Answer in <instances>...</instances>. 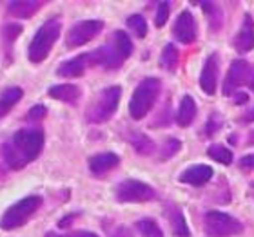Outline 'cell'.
Segmentation results:
<instances>
[{
    "instance_id": "cell-1",
    "label": "cell",
    "mask_w": 254,
    "mask_h": 237,
    "mask_svg": "<svg viewBox=\"0 0 254 237\" xmlns=\"http://www.w3.org/2000/svg\"><path fill=\"white\" fill-rule=\"evenodd\" d=\"M44 148V132L38 127L20 129L11 134L2 145L5 165L13 170H20L40 156Z\"/></svg>"
},
{
    "instance_id": "cell-2",
    "label": "cell",
    "mask_w": 254,
    "mask_h": 237,
    "mask_svg": "<svg viewBox=\"0 0 254 237\" xmlns=\"http://www.w3.org/2000/svg\"><path fill=\"white\" fill-rule=\"evenodd\" d=\"M132 53V42L131 38L127 37V33L124 31H115L111 35V40L98 47L96 51L89 53L91 56V65H100V67L113 71L118 69L126 62Z\"/></svg>"
},
{
    "instance_id": "cell-3",
    "label": "cell",
    "mask_w": 254,
    "mask_h": 237,
    "mask_svg": "<svg viewBox=\"0 0 254 237\" xmlns=\"http://www.w3.org/2000/svg\"><path fill=\"white\" fill-rule=\"evenodd\" d=\"M60 31H62V22L60 18H49L38 27V31L35 33L29 47H27V58L33 63H40L48 58L49 51L53 49L55 42L59 40Z\"/></svg>"
},
{
    "instance_id": "cell-4",
    "label": "cell",
    "mask_w": 254,
    "mask_h": 237,
    "mask_svg": "<svg viewBox=\"0 0 254 237\" xmlns=\"http://www.w3.org/2000/svg\"><path fill=\"white\" fill-rule=\"evenodd\" d=\"M160 89H162V84L158 78H143L138 84L129 101V114L132 120H142L147 116L158 100Z\"/></svg>"
},
{
    "instance_id": "cell-5",
    "label": "cell",
    "mask_w": 254,
    "mask_h": 237,
    "mask_svg": "<svg viewBox=\"0 0 254 237\" xmlns=\"http://www.w3.org/2000/svg\"><path fill=\"white\" fill-rule=\"evenodd\" d=\"M120 96H122V89L118 85H111V87L102 89L95 98V101L87 107L85 120L89 123H104V121L111 120V116L118 109Z\"/></svg>"
},
{
    "instance_id": "cell-6",
    "label": "cell",
    "mask_w": 254,
    "mask_h": 237,
    "mask_svg": "<svg viewBox=\"0 0 254 237\" xmlns=\"http://www.w3.org/2000/svg\"><path fill=\"white\" fill-rule=\"evenodd\" d=\"M42 197L40 195H27L24 199L16 201L0 217V228L2 230H15L29 221V217L40 208Z\"/></svg>"
},
{
    "instance_id": "cell-7",
    "label": "cell",
    "mask_w": 254,
    "mask_h": 237,
    "mask_svg": "<svg viewBox=\"0 0 254 237\" xmlns=\"http://www.w3.org/2000/svg\"><path fill=\"white\" fill-rule=\"evenodd\" d=\"M207 237H231L244 232V225L236 217L223 214V212H207L203 219Z\"/></svg>"
},
{
    "instance_id": "cell-8",
    "label": "cell",
    "mask_w": 254,
    "mask_h": 237,
    "mask_svg": "<svg viewBox=\"0 0 254 237\" xmlns=\"http://www.w3.org/2000/svg\"><path fill=\"white\" fill-rule=\"evenodd\" d=\"M115 195L120 203H147L154 197V190L143 181L126 179L117 187Z\"/></svg>"
},
{
    "instance_id": "cell-9",
    "label": "cell",
    "mask_w": 254,
    "mask_h": 237,
    "mask_svg": "<svg viewBox=\"0 0 254 237\" xmlns=\"http://www.w3.org/2000/svg\"><path fill=\"white\" fill-rule=\"evenodd\" d=\"M104 29V22L102 20H82L76 22L71 29L67 31L65 37V46L69 49L80 47L84 44L91 42L93 38H96L100 35V31Z\"/></svg>"
},
{
    "instance_id": "cell-10",
    "label": "cell",
    "mask_w": 254,
    "mask_h": 237,
    "mask_svg": "<svg viewBox=\"0 0 254 237\" xmlns=\"http://www.w3.org/2000/svg\"><path fill=\"white\" fill-rule=\"evenodd\" d=\"M251 73H253V67L249 63L244 60H234L227 71L225 82H223V95L233 96L234 91L240 89L244 84H249Z\"/></svg>"
},
{
    "instance_id": "cell-11",
    "label": "cell",
    "mask_w": 254,
    "mask_h": 237,
    "mask_svg": "<svg viewBox=\"0 0 254 237\" xmlns=\"http://www.w3.org/2000/svg\"><path fill=\"white\" fill-rule=\"evenodd\" d=\"M173 35L178 42L182 44H190L194 42L196 38V24L194 18H192V13L190 11H182L178 18L175 22V27H173Z\"/></svg>"
},
{
    "instance_id": "cell-12",
    "label": "cell",
    "mask_w": 254,
    "mask_h": 237,
    "mask_svg": "<svg viewBox=\"0 0 254 237\" xmlns=\"http://www.w3.org/2000/svg\"><path fill=\"white\" fill-rule=\"evenodd\" d=\"M87 65H91V56L89 53L85 54H78L71 60H65L59 65L57 69V74L59 76H65V78H78L85 73Z\"/></svg>"
},
{
    "instance_id": "cell-13",
    "label": "cell",
    "mask_w": 254,
    "mask_h": 237,
    "mask_svg": "<svg viewBox=\"0 0 254 237\" xmlns=\"http://www.w3.org/2000/svg\"><path fill=\"white\" fill-rule=\"evenodd\" d=\"M120 163V158H118L115 152H102L95 154L89 158V170L93 176H104L107 174L109 170H113L115 167H118Z\"/></svg>"
},
{
    "instance_id": "cell-14",
    "label": "cell",
    "mask_w": 254,
    "mask_h": 237,
    "mask_svg": "<svg viewBox=\"0 0 254 237\" xmlns=\"http://www.w3.org/2000/svg\"><path fill=\"white\" fill-rule=\"evenodd\" d=\"M216 84H218V58H216V54H211V56L205 60L203 69H201L200 85L205 95H214Z\"/></svg>"
},
{
    "instance_id": "cell-15",
    "label": "cell",
    "mask_w": 254,
    "mask_h": 237,
    "mask_svg": "<svg viewBox=\"0 0 254 237\" xmlns=\"http://www.w3.org/2000/svg\"><path fill=\"white\" fill-rule=\"evenodd\" d=\"M234 47L240 53H249L254 47V20L251 15L244 16V24L240 27L238 35L234 37Z\"/></svg>"
},
{
    "instance_id": "cell-16",
    "label": "cell",
    "mask_w": 254,
    "mask_h": 237,
    "mask_svg": "<svg viewBox=\"0 0 254 237\" xmlns=\"http://www.w3.org/2000/svg\"><path fill=\"white\" fill-rule=\"evenodd\" d=\"M212 172L214 170L209 165H192V167H189V169L182 172L180 181L182 183L192 185V187H201V185H205L212 178Z\"/></svg>"
},
{
    "instance_id": "cell-17",
    "label": "cell",
    "mask_w": 254,
    "mask_h": 237,
    "mask_svg": "<svg viewBox=\"0 0 254 237\" xmlns=\"http://www.w3.org/2000/svg\"><path fill=\"white\" fill-rule=\"evenodd\" d=\"M49 96L55 98V100L64 101V103H69V105H76L82 96V91H80L78 85L73 84H60V85H53L49 89Z\"/></svg>"
},
{
    "instance_id": "cell-18",
    "label": "cell",
    "mask_w": 254,
    "mask_h": 237,
    "mask_svg": "<svg viewBox=\"0 0 254 237\" xmlns=\"http://www.w3.org/2000/svg\"><path fill=\"white\" fill-rule=\"evenodd\" d=\"M42 5L44 2L40 0H16L7 4V13L15 18H31L33 15H37V11Z\"/></svg>"
},
{
    "instance_id": "cell-19",
    "label": "cell",
    "mask_w": 254,
    "mask_h": 237,
    "mask_svg": "<svg viewBox=\"0 0 254 237\" xmlns=\"http://www.w3.org/2000/svg\"><path fill=\"white\" fill-rule=\"evenodd\" d=\"M22 96H24V91L16 85L7 87L4 93H0V118H4L9 112L22 100Z\"/></svg>"
},
{
    "instance_id": "cell-20",
    "label": "cell",
    "mask_w": 254,
    "mask_h": 237,
    "mask_svg": "<svg viewBox=\"0 0 254 237\" xmlns=\"http://www.w3.org/2000/svg\"><path fill=\"white\" fill-rule=\"evenodd\" d=\"M196 118V103L190 96H184L178 107V114H176V121L180 127H189L192 120Z\"/></svg>"
},
{
    "instance_id": "cell-21",
    "label": "cell",
    "mask_w": 254,
    "mask_h": 237,
    "mask_svg": "<svg viewBox=\"0 0 254 237\" xmlns=\"http://www.w3.org/2000/svg\"><path fill=\"white\" fill-rule=\"evenodd\" d=\"M167 214H169V221H171V227H173V232H175V236H178V237H189L190 236L189 227H187L186 217H184L182 210H178L176 206H169Z\"/></svg>"
},
{
    "instance_id": "cell-22",
    "label": "cell",
    "mask_w": 254,
    "mask_h": 237,
    "mask_svg": "<svg viewBox=\"0 0 254 237\" xmlns=\"http://www.w3.org/2000/svg\"><path fill=\"white\" fill-rule=\"evenodd\" d=\"M129 142H131V145L134 147V150H136V152L143 154V156H149V154H153L154 142L149 136H145L143 132H131V136H129Z\"/></svg>"
},
{
    "instance_id": "cell-23",
    "label": "cell",
    "mask_w": 254,
    "mask_h": 237,
    "mask_svg": "<svg viewBox=\"0 0 254 237\" xmlns=\"http://www.w3.org/2000/svg\"><path fill=\"white\" fill-rule=\"evenodd\" d=\"M178 60H180V53L178 49L173 46V44H167L162 51V56H160V65L167 71H175L176 65H178Z\"/></svg>"
},
{
    "instance_id": "cell-24",
    "label": "cell",
    "mask_w": 254,
    "mask_h": 237,
    "mask_svg": "<svg viewBox=\"0 0 254 237\" xmlns=\"http://www.w3.org/2000/svg\"><path fill=\"white\" fill-rule=\"evenodd\" d=\"M136 230L142 237H164V232L153 219H140L136 223Z\"/></svg>"
},
{
    "instance_id": "cell-25",
    "label": "cell",
    "mask_w": 254,
    "mask_h": 237,
    "mask_svg": "<svg viewBox=\"0 0 254 237\" xmlns=\"http://www.w3.org/2000/svg\"><path fill=\"white\" fill-rule=\"evenodd\" d=\"M201 7H203L205 15L209 16V20H211V27L214 31H218L220 26H222V18H223L218 4H214V2H201Z\"/></svg>"
},
{
    "instance_id": "cell-26",
    "label": "cell",
    "mask_w": 254,
    "mask_h": 237,
    "mask_svg": "<svg viewBox=\"0 0 254 237\" xmlns=\"http://www.w3.org/2000/svg\"><path fill=\"white\" fill-rule=\"evenodd\" d=\"M207 154H209L214 161H218V163H222V165L233 163V152H231L229 148L223 147V145H211L209 150H207Z\"/></svg>"
},
{
    "instance_id": "cell-27",
    "label": "cell",
    "mask_w": 254,
    "mask_h": 237,
    "mask_svg": "<svg viewBox=\"0 0 254 237\" xmlns=\"http://www.w3.org/2000/svg\"><path fill=\"white\" fill-rule=\"evenodd\" d=\"M127 27L131 29L138 38H143L147 35V22L142 15H132L127 18Z\"/></svg>"
},
{
    "instance_id": "cell-28",
    "label": "cell",
    "mask_w": 254,
    "mask_h": 237,
    "mask_svg": "<svg viewBox=\"0 0 254 237\" xmlns=\"http://www.w3.org/2000/svg\"><path fill=\"white\" fill-rule=\"evenodd\" d=\"M20 33H22L20 24H7V26H4V29H2V37H4V42L7 44V47L13 46L15 38L18 37Z\"/></svg>"
},
{
    "instance_id": "cell-29",
    "label": "cell",
    "mask_w": 254,
    "mask_h": 237,
    "mask_svg": "<svg viewBox=\"0 0 254 237\" xmlns=\"http://www.w3.org/2000/svg\"><path fill=\"white\" fill-rule=\"evenodd\" d=\"M180 147H182V143L178 142V140H175V138L167 140V142L164 143V147H162L160 159H171L176 152H178V150H180Z\"/></svg>"
},
{
    "instance_id": "cell-30",
    "label": "cell",
    "mask_w": 254,
    "mask_h": 237,
    "mask_svg": "<svg viewBox=\"0 0 254 237\" xmlns=\"http://www.w3.org/2000/svg\"><path fill=\"white\" fill-rule=\"evenodd\" d=\"M169 9L171 5L167 4V2H160L158 7H156V18H154V24L158 27H162L167 22V18H169Z\"/></svg>"
},
{
    "instance_id": "cell-31",
    "label": "cell",
    "mask_w": 254,
    "mask_h": 237,
    "mask_svg": "<svg viewBox=\"0 0 254 237\" xmlns=\"http://www.w3.org/2000/svg\"><path fill=\"white\" fill-rule=\"evenodd\" d=\"M46 114H48V109L44 105H35L29 109V112H27V120L29 121H40L46 118Z\"/></svg>"
},
{
    "instance_id": "cell-32",
    "label": "cell",
    "mask_w": 254,
    "mask_h": 237,
    "mask_svg": "<svg viewBox=\"0 0 254 237\" xmlns=\"http://www.w3.org/2000/svg\"><path fill=\"white\" fill-rule=\"evenodd\" d=\"M46 237H98L93 232H85V230H80V232H71V234H57V232H49L46 234Z\"/></svg>"
},
{
    "instance_id": "cell-33",
    "label": "cell",
    "mask_w": 254,
    "mask_h": 237,
    "mask_svg": "<svg viewBox=\"0 0 254 237\" xmlns=\"http://www.w3.org/2000/svg\"><path fill=\"white\" fill-rule=\"evenodd\" d=\"M220 125H222V123H220L218 116H216V114H212L211 120L207 121V134H209V136H212V134H216V131L220 129Z\"/></svg>"
},
{
    "instance_id": "cell-34",
    "label": "cell",
    "mask_w": 254,
    "mask_h": 237,
    "mask_svg": "<svg viewBox=\"0 0 254 237\" xmlns=\"http://www.w3.org/2000/svg\"><path fill=\"white\" fill-rule=\"evenodd\" d=\"M240 167L247 170L254 169V154H249V156H245V158L240 159Z\"/></svg>"
},
{
    "instance_id": "cell-35",
    "label": "cell",
    "mask_w": 254,
    "mask_h": 237,
    "mask_svg": "<svg viewBox=\"0 0 254 237\" xmlns=\"http://www.w3.org/2000/svg\"><path fill=\"white\" fill-rule=\"evenodd\" d=\"M111 237H132V234H131V230H129V228L118 227L117 230L111 234Z\"/></svg>"
},
{
    "instance_id": "cell-36",
    "label": "cell",
    "mask_w": 254,
    "mask_h": 237,
    "mask_svg": "<svg viewBox=\"0 0 254 237\" xmlns=\"http://www.w3.org/2000/svg\"><path fill=\"white\" fill-rule=\"evenodd\" d=\"M247 100H249V96L245 95V93L234 95V103H236V105H244V103H247Z\"/></svg>"
},
{
    "instance_id": "cell-37",
    "label": "cell",
    "mask_w": 254,
    "mask_h": 237,
    "mask_svg": "<svg viewBox=\"0 0 254 237\" xmlns=\"http://www.w3.org/2000/svg\"><path fill=\"white\" fill-rule=\"evenodd\" d=\"M74 217H76V214H69V216L65 217V219H62V221H59V227H60V228H67L69 225H71V221H73Z\"/></svg>"
},
{
    "instance_id": "cell-38",
    "label": "cell",
    "mask_w": 254,
    "mask_h": 237,
    "mask_svg": "<svg viewBox=\"0 0 254 237\" xmlns=\"http://www.w3.org/2000/svg\"><path fill=\"white\" fill-rule=\"evenodd\" d=\"M244 120H245V121H253V120H254V109H253L251 112H247V116H245Z\"/></svg>"
},
{
    "instance_id": "cell-39",
    "label": "cell",
    "mask_w": 254,
    "mask_h": 237,
    "mask_svg": "<svg viewBox=\"0 0 254 237\" xmlns=\"http://www.w3.org/2000/svg\"><path fill=\"white\" fill-rule=\"evenodd\" d=\"M249 87L254 91V67H253V73H251V78H249Z\"/></svg>"
},
{
    "instance_id": "cell-40",
    "label": "cell",
    "mask_w": 254,
    "mask_h": 237,
    "mask_svg": "<svg viewBox=\"0 0 254 237\" xmlns=\"http://www.w3.org/2000/svg\"><path fill=\"white\" fill-rule=\"evenodd\" d=\"M4 176V169H2V165H0V178Z\"/></svg>"
}]
</instances>
